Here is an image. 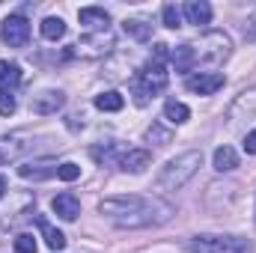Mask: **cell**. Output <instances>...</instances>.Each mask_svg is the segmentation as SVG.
Listing matches in <instances>:
<instances>
[{"mask_svg": "<svg viewBox=\"0 0 256 253\" xmlns=\"http://www.w3.org/2000/svg\"><path fill=\"white\" fill-rule=\"evenodd\" d=\"M167 45L164 42H155V48H152V60L143 66V72L137 74V80H134V102L143 108V104H149V98H155V96H161L164 90H167V80H170V74H167Z\"/></svg>", "mask_w": 256, "mask_h": 253, "instance_id": "2", "label": "cell"}, {"mask_svg": "<svg viewBox=\"0 0 256 253\" xmlns=\"http://www.w3.org/2000/svg\"><path fill=\"white\" fill-rule=\"evenodd\" d=\"M164 120H167V122H173V126H182V122H188V120H191V110H188V104H182V102L170 98V102H164Z\"/></svg>", "mask_w": 256, "mask_h": 253, "instance_id": "24", "label": "cell"}, {"mask_svg": "<svg viewBox=\"0 0 256 253\" xmlns=\"http://www.w3.org/2000/svg\"><path fill=\"white\" fill-rule=\"evenodd\" d=\"M0 39L9 45V48H24L27 39H30V21L24 15H9L3 24H0Z\"/></svg>", "mask_w": 256, "mask_h": 253, "instance_id": "8", "label": "cell"}, {"mask_svg": "<svg viewBox=\"0 0 256 253\" xmlns=\"http://www.w3.org/2000/svg\"><path fill=\"white\" fill-rule=\"evenodd\" d=\"M146 140L149 143H155V146H167L170 140H173V131L164 126H158V122H152L149 126V131H146Z\"/></svg>", "mask_w": 256, "mask_h": 253, "instance_id": "27", "label": "cell"}, {"mask_svg": "<svg viewBox=\"0 0 256 253\" xmlns=\"http://www.w3.org/2000/svg\"><path fill=\"white\" fill-rule=\"evenodd\" d=\"M33 146H36V137H30V134H6V137H0V164L18 161Z\"/></svg>", "mask_w": 256, "mask_h": 253, "instance_id": "9", "label": "cell"}, {"mask_svg": "<svg viewBox=\"0 0 256 253\" xmlns=\"http://www.w3.org/2000/svg\"><path fill=\"white\" fill-rule=\"evenodd\" d=\"M191 51H194V68L196 66L200 68H218V66H224L230 60L232 39L220 30H208V33L200 36V42H194Z\"/></svg>", "mask_w": 256, "mask_h": 253, "instance_id": "4", "label": "cell"}, {"mask_svg": "<svg viewBox=\"0 0 256 253\" xmlns=\"http://www.w3.org/2000/svg\"><path fill=\"white\" fill-rule=\"evenodd\" d=\"M63 104H66V96L60 90H42V92H36V96L30 98V108H33V114H39V116H51V114H57Z\"/></svg>", "mask_w": 256, "mask_h": 253, "instance_id": "11", "label": "cell"}, {"mask_svg": "<svg viewBox=\"0 0 256 253\" xmlns=\"http://www.w3.org/2000/svg\"><path fill=\"white\" fill-rule=\"evenodd\" d=\"M122 30H126V36H131L134 42H149L152 39V24L143 21V18H126L122 21Z\"/></svg>", "mask_w": 256, "mask_h": 253, "instance_id": "22", "label": "cell"}, {"mask_svg": "<svg viewBox=\"0 0 256 253\" xmlns=\"http://www.w3.org/2000/svg\"><path fill=\"white\" fill-rule=\"evenodd\" d=\"M18 84H21V66L0 60V92H15Z\"/></svg>", "mask_w": 256, "mask_h": 253, "instance_id": "20", "label": "cell"}, {"mask_svg": "<svg viewBox=\"0 0 256 253\" xmlns=\"http://www.w3.org/2000/svg\"><path fill=\"white\" fill-rule=\"evenodd\" d=\"M114 48H116L114 33H110V30H98V33L80 36V39L72 45V54L80 57V60H102V57H108Z\"/></svg>", "mask_w": 256, "mask_h": 253, "instance_id": "6", "label": "cell"}, {"mask_svg": "<svg viewBox=\"0 0 256 253\" xmlns=\"http://www.w3.org/2000/svg\"><path fill=\"white\" fill-rule=\"evenodd\" d=\"M57 170H60L57 161H51V158H39V161H27V164H21V167H18V176H21V179H33V182H45V179L57 176Z\"/></svg>", "mask_w": 256, "mask_h": 253, "instance_id": "12", "label": "cell"}, {"mask_svg": "<svg viewBox=\"0 0 256 253\" xmlns=\"http://www.w3.org/2000/svg\"><path fill=\"white\" fill-rule=\"evenodd\" d=\"M161 18H164V27H170V30H176V27H182V9L176 6V3H167L164 9H161Z\"/></svg>", "mask_w": 256, "mask_h": 253, "instance_id": "28", "label": "cell"}, {"mask_svg": "<svg viewBox=\"0 0 256 253\" xmlns=\"http://www.w3.org/2000/svg\"><path fill=\"white\" fill-rule=\"evenodd\" d=\"M42 36H45L48 42L63 39V36H66V21H63V18H54V15H51V18H45V21H42Z\"/></svg>", "mask_w": 256, "mask_h": 253, "instance_id": "26", "label": "cell"}, {"mask_svg": "<svg viewBox=\"0 0 256 253\" xmlns=\"http://www.w3.org/2000/svg\"><path fill=\"white\" fill-rule=\"evenodd\" d=\"M182 15L188 18V24H196V27H206L212 21V6L206 0H191L182 6Z\"/></svg>", "mask_w": 256, "mask_h": 253, "instance_id": "17", "label": "cell"}, {"mask_svg": "<svg viewBox=\"0 0 256 253\" xmlns=\"http://www.w3.org/2000/svg\"><path fill=\"white\" fill-rule=\"evenodd\" d=\"M122 104H126V98H122L116 90H108V92L96 96V108H98V110H110V114H116V110H122Z\"/></svg>", "mask_w": 256, "mask_h": 253, "instance_id": "25", "label": "cell"}, {"mask_svg": "<svg viewBox=\"0 0 256 253\" xmlns=\"http://www.w3.org/2000/svg\"><path fill=\"white\" fill-rule=\"evenodd\" d=\"M51 208L57 212V218H63V220H74V218L80 214V200H78L72 190H63V194H57V196L51 200Z\"/></svg>", "mask_w": 256, "mask_h": 253, "instance_id": "15", "label": "cell"}, {"mask_svg": "<svg viewBox=\"0 0 256 253\" xmlns=\"http://www.w3.org/2000/svg\"><path fill=\"white\" fill-rule=\"evenodd\" d=\"M57 179H63V182H74V179H80V167H78L74 161H63L60 170H57Z\"/></svg>", "mask_w": 256, "mask_h": 253, "instance_id": "29", "label": "cell"}, {"mask_svg": "<svg viewBox=\"0 0 256 253\" xmlns=\"http://www.w3.org/2000/svg\"><path fill=\"white\" fill-rule=\"evenodd\" d=\"M98 212L114 220L116 226L126 230H143V226H161L167 224L176 208L152 194H120V196H104L98 202Z\"/></svg>", "mask_w": 256, "mask_h": 253, "instance_id": "1", "label": "cell"}, {"mask_svg": "<svg viewBox=\"0 0 256 253\" xmlns=\"http://www.w3.org/2000/svg\"><path fill=\"white\" fill-rule=\"evenodd\" d=\"M224 84H226V78L220 72H196V74L185 78V86L196 96H214L218 90H224Z\"/></svg>", "mask_w": 256, "mask_h": 253, "instance_id": "10", "label": "cell"}, {"mask_svg": "<svg viewBox=\"0 0 256 253\" xmlns=\"http://www.w3.org/2000/svg\"><path fill=\"white\" fill-rule=\"evenodd\" d=\"M33 212V194L30 190H6L0 196V220L15 224Z\"/></svg>", "mask_w": 256, "mask_h": 253, "instance_id": "7", "label": "cell"}, {"mask_svg": "<svg viewBox=\"0 0 256 253\" xmlns=\"http://www.w3.org/2000/svg\"><path fill=\"white\" fill-rule=\"evenodd\" d=\"M212 164H214V170L218 173H232L236 167H238V152L232 149V146H218L214 149V155H212Z\"/></svg>", "mask_w": 256, "mask_h": 253, "instance_id": "19", "label": "cell"}, {"mask_svg": "<svg viewBox=\"0 0 256 253\" xmlns=\"http://www.w3.org/2000/svg\"><path fill=\"white\" fill-rule=\"evenodd\" d=\"M242 120H256V90H248L236 98L232 110H230V122L238 126Z\"/></svg>", "mask_w": 256, "mask_h": 253, "instance_id": "14", "label": "cell"}, {"mask_svg": "<svg viewBox=\"0 0 256 253\" xmlns=\"http://www.w3.org/2000/svg\"><path fill=\"white\" fill-rule=\"evenodd\" d=\"M6 190H9V185H6V179H3V176H0V196H3V194H6Z\"/></svg>", "mask_w": 256, "mask_h": 253, "instance_id": "34", "label": "cell"}, {"mask_svg": "<svg viewBox=\"0 0 256 253\" xmlns=\"http://www.w3.org/2000/svg\"><path fill=\"white\" fill-rule=\"evenodd\" d=\"M170 63H173L176 72H182V74L194 72V51H191V45H176V48L170 51Z\"/></svg>", "mask_w": 256, "mask_h": 253, "instance_id": "23", "label": "cell"}, {"mask_svg": "<svg viewBox=\"0 0 256 253\" xmlns=\"http://www.w3.org/2000/svg\"><path fill=\"white\" fill-rule=\"evenodd\" d=\"M191 253H250V242L238 236H196L188 242Z\"/></svg>", "mask_w": 256, "mask_h": 253, "instance_id": "5", "label": "cell"}, {"mask_svg": "<svg viewBox=\"0 0 256 253\" xmlns=\"http://www.w3.org/2000/svg\"><path fill=\"white\" fill-rule=\"evenodd\" d=\"M15 114V92H0V116Z\"/></svg>", "mask_w": 256, "mask_h": 253, "instance_id": "31", "label": "cell"}, {"mask_svg": "<svg viewBox=\"0 0 256 253\" xmlns=\"http://www.w3.org/2000/svg\"><path fill=\"white\" fill-rule=\"evenodd\" d=\"M66 126L72 128V131H78V128H84V114H72V116H68V122H66Z\"/></svg>", "mask_w": 256, "mask_h": 253, "instance_id": "33", "label": "cell"}, {"mask_svg": "<svg viewBox=\"0 0 256 253\" xmlns=\"http://www.w3.org/2000/svg\"><path fill=\"white\" fill-rule=\"evenodd\" d=\"M36 226H39V232H42V238H45V244H48L51 250H63L66 248V236L48 220V218L36 214Z\"/></svg>", "mask_w": 256, "mask_h": 253, "instance_id": "18", "label": "cell"}, {"mask_svg": "<svg viewBox=\"0 0 256 253\" xmlns=\"http://www.w3.org/2000/svg\"><path fill=\"white\" fill-rule=\"evenodd\" d=\"M15 253H39L36 238H33V236H27V232H21V236L15 238Z\"/></svg>", "mask_w": 256, "mask_h": 253, "instance_id": "30", "label": "cell"}, {"mask_svg": "<svg viewBox=\"0 0 256 253\" xmlns=\"http://www.w3.org/2000/svg\"><path fill=\"white\" fill-rule=\"evenodd\" d=\"M90 155H92V161L96 164H120V155H122V149L116 146V143H98V146H92L90 149Z\"/></svg>", "mask_w": 256, "mask_h": 253, "instance_id": "21", "label": "cell"}, {"mask_svg": "<svg viewBox=\"0 0 256 253\" xmlns=\"http://www.w3.org/2000/svg\"><path fill=\"white\" fill-rule=\"evenodd\" d=\"M200 167H202V152L188 149V152L170 158V161L161 167V173H158V179H155V188L158 190H179L188 179H194V173H196Z\"/></svg>", "mask_w": 256, "mask_h": 253, "instance_id": "3", "label": "cell"}, {"mask_svg": "<svg viewBox=\"0 0 256 253\" xmlns=\"http://www.w3.org/2000/svg\"><path fill=\"white\" fill-rule=\"evenodd\" d=\"M244 152H248V155H256V128L244 134Z\"/></svg>", "mask_w": 256, "mask_h": 253, "instance_id": "32", "label": "cell"}, {"mask_svg": "<svg viewBox=\"0 0 256 253\" xmlns=\"http://www.w3.org/2000/svg\"><path fill=\"white\" fill-rule=\"evenodd\" d=\"M78 18H80V24H86L92 33L108 30V24H110V15H108V9H102V6H84V9L78 12Z\"/></svg>", "mask_w": 256, "mask_h": 253, "instance_id": "16", "label": "cell"}, {"mask_svg": "<svg viewBox=\"0 0 256 253\" xmlns=\"http://www.w3.org/2000/svg\"><path fill=\"white\" fill-rule=\"evenodd\" d=\"M152 164V155H149V149H126L122 155H120V170L122 173H143L146 167Z\"/></svg>", "mask_w": 256, "mask_h": 253, "instance_id": "13", "label": "cell"}]
</instances>
